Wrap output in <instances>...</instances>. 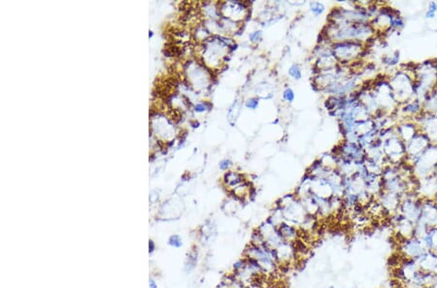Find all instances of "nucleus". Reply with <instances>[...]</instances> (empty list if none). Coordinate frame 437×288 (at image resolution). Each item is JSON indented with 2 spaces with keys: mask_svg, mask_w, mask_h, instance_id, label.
<instances>
[{
  "mask_svg": "<svg viewBox=\"0 0 437 288\" xmlns=\"http://www.w3.org/2000/svg\"><path fill=\"white\" fill-rule=\"evenodd\" d=\"M155 244H154V242L153 241H150V243H149V251H150V253H152L154 250H155Z\"/></svg>",
  "mask_w": 437,
  "mask_h": 288,
  "instance_id": "38",
  "label": "nucleus"
},
{
  "mask_svg": "<svg viewBox=\"0 0 437 288\" xmlns=\"http://www.w3.org/2000/svg\"><path fill=\"white\" fill-rule=\"evenodd\" d=\"M422 106L425 113L437 115V86L428 94V96L423 101Z\"/></svg>",
  "mask_w": 437,
  "mask_h": 288,
  "instance_id": "23",
  "label": "nucleus"
},
{
  "mask_svg": "<svg viewBox=\"0 0 437 288\" xmlns=\"http://www.w3.org/2000/svg\"><path fill=\"white\" fill-rule=\"evenodd\" d=\"M419 132V126L414 121L404 120L397 122L396 124V136L399 137L405 144L414 138Z\"/></svg>",
  "mask_w": 437,
  "mask_h": 288,
  "instance_id": "18",
  "label": "nucleus"
},
{
  "mask_svg": "<svg viewBox=\"0 0 437 288\" xmlns=\"http://www.w3.org/2000/svg\"><path fill=\"white\" fill-rule=\"evenodd\" d=\"M275 256L279 268H287L295 265L298 262L297 252L294 244L284 242L275 249Z\"/></svg>",
  "mask_w": 437,
  "mask_h": 288,
  "instance_id": "8",
  "label": "nucleus"
},
{
  "mask_svg": "<svg viewBox=\"0 0 437 288\" xmlns=\"http://www.w3.org/2000/svg\"><path fill=\"white\" fill-rule=\"evenodd\" d=\"M333 56L338 63L343 66H350L357 61H363L365 55L369 54L365 44L357 41L333 43L332 45Z\"/></svg>",
  "mask_w": 437,
  "mask_h": 288,
  "instance_id": "2",
  "label": "nucleus"
},
{
  "mask_svg": "<svg viewBox=\"0 0 437 288\" xmlns=\"http://www.w3.org/2000/svg\"><path fill=\"white\" fill-rule=\"evenodd\" d=\"M243 257L257 262L262 268L264 275H273L279 269L275 250L270 249L265 245L262 247H256L249 244L243 252Z\"/></svg>",
  "mask_w": 437,
  "mask_h": 288,
  "instance_id": "3",
  "label": "nucleus"
},
{
  "mask_svg": "<svg viewBox=\"0 0 437 288\" xmlns=\"http://www.w3.org/2000/svg\"><path fill=\"white\" fill-rule=\"evenodd\" d=\"M168 244H169V246H171V247L179 248V247H181L183 246V240H182V238H181L179 235L174 234V235H172V236L169 237V239H168Z\"/></svg>",
  "mask_w": 437,
  "mask_h": 288,
  "instance_id": "32",
  "label": "nucleus"
},
{
  "mask_svg": "<svg viewBox=\"0 0 437 288\" xmlns=\"http://www.w3.org/2000/svg\"><path fill=\"white\" fill-rule=\"evenodd\" d=\"M413 121L419 126L420 131L425 133L433 144H437V115L423 111Z\"/></svg>",
  "mask_w": 437,
  "mask_h": 288,
  "instance_id": "9",
  "label": "nucleus"
},
{
  "mask_svg": "<svg viewBox=\"0 0 437 288\" xmlns=\"http://www.w3.org/2000/svg\"><path fill=\"white\" fill-rule=\"evenodd\" d=\"M281 209L283 210L286 222L291 223L292 225L298 227V228L307 216V214H306L304 208L302 206V204L298 198L296 200H294L293 202H291V204H289L288 206L281 208Z\"/></svg>",
  "mask_w": 437,
  "mask_h": 288,
  "instance_id": "13",
  "label": "nucleus"
},
{
  "mask_svg": "<svg viewBox=\"0 0 437 288\" xmlns=\"http://www.w3.org/2000/svg\"><path fill=\"white\" fill-rule=\"evenodd\" d=\"M376 199L382 205L383 209L385 210V212L389 216V217L398 212L400 202H401V196L395 194V193H392V192H389V191L383 190L378 195V197Z\"/></svg>",
  "mask_w": 437,
  "mask_h": 288,
  "instance_id": "17",
  "label": "nucleus"
},
{
  "mask_svg": "<svg viewBox=\"0 0 437 288\" xmlns=\"http://www.w3.org/2000/svg\"><path fill=\"white\" fill-rule=\"evenodd\" d=\"M422 197L419 196L417 192L408 191L401 196V202L398 209V213L416 224L421 216L422 207Z\"/></svg>",
  "mask_w": 437,
  "mask_h": 288,
  "instance_id": "6",
  "label": "nucleus"
},
{
  "mask_svg": "<svg viewBox=\"0 0 437 288\" xmlns=\"http://www.w3.org/2000/svg\"><path fill=\"white\" fill-rule=\"evenodd\" d=\"M194 109H195L196 112H198V113H202V112L206 111L208 108H207V104L202 102V103H198L197 105H195Z\"/></svg>",
  "mask_w": 437,
  "mask_h": 288,
  "instance_id": "37",
  "label": "nucleus"
},
{
  "mask_svg": "<svg viewBox=\"0 0 437 288\" xmlns=\"http://www.w3.org/2000/svg\"><path fill=\"white\" fill-rule=\"evenodd\" d=\"M388 79L393 88L396 103L400 105L409 100H413L415 78L411 72L398 67L388 76Z\"/></svg>",
  "mask_w": 437,
  "mask_h": 288,
  "instance_id": "1",
  "label": "nucleus"
},
{
  "mask_svg": "<svg viewBox=\"0 0 437 288\" xmlns=\"http://www.w3.org/2000/svg\"><path fill=\"white\" fill-rule=\"evenodd\" d=\"M405 24H406V22H405L404 18L400 15V13H398L394 16L392 22H391L390 29L396 31V32H400L405 27Z\"/></svg>",
  "mask_w": 437,
  "mask_h": 288,
  "instance_id": "26",
  "label": "nucleus"
},
{
  "mask_svg": "<svg viewBox=\"0 0 437 288\" xmlns=\"http://www.w3.org/2000/svg\"><path fill=\"white\" fill-rule=\"evenodd\" d=\"M232 162L229 159H224L220 163V169L223 171H229V169L232 167Z\"/></svg>",
  "mask_w": 437,
  "mask_h": 288,
  "instance_id": "36",
  "label": "nucleus"
},
{
  "mask_svg": "<svg viewBox=\"0 0 437 288\" xmlns=\"http://www.w3.org/2000/svg\"><path fill=\"white\" fill-rule=\"evenodd\" d=\"M421 241L427 251L437 252V226L429 228L427 235Z\"/></svg>",
  "mask_w": 437,
  "mask_h": 288,
  "instance_id": "24",
  "label": "nucleus"
},
{
  "mask_svg": "<svg viewBox=\"0 0 437 288\" xmlns=\"http://www.w3.org/2000/svg\"><path fill=\"white\" fill-rule=\"evenodd\" d=\"M437 15V3L435 1H432L428 4L426 12H425V17L427 20H434L436 19Z\"/></svg>",
  "mask_w": 437,
  "mask_h": 288,
  "instance_id": "27",
  "label": "nucleus"
},
{
  "mask_svg": "<svg viewBox=\"0 0 437 288\" xmlns=\"http://www.w3.org/2000/svg\"><path fill=\"white\" fill-rule=\"evenodd\" d=\"M262 237L264 240V244L270 249L275 250L279 246H281L285 241L283 240L278 228L274 226L268 219L264 220L260 226L257 228Z\"/></svg>",
  "mask_w": 437,
  "mask_h": 288,
  "instance_id": "11",
  "label": "nucleus"
},
{
  "mask_svg": "<svg viewBox=\"0 0 437 288\" xmlns=\"http://www.w3.org/2000/svg\"><path fill=\"white\" fill-rule=\"evenodd\" d=\"M260 105V100L256 97H252L245 101V106L246 108L250 109V110H256Z\"/></svg>",
  "mask_w": 437,
  "mask_h": 288,
  "instance_id": "35",
  "label": "nucleus"
},
{
  "mask_svg": "<svg viewBox=\"0 0 437 288\" xmlns=\"http://www.w3.org/2000/svg\"><path fill=\"white\" fill-rule=\"evenodd\" d=\"M196 263H197V252L191 251L187 255V263H186V270L187 272L191 271L193 268L195 267Z\"/></svg>",
  "mask_w": 437,
  "mask_h": 288,
  "instance_id": "31",
  "label": "nucleus"
},
{
  "mask_svg": "<svg viewBox=\"0 0 437 288\" xmlns=\"http://www.w3.org/2000/svg\"><path fill=\"white\" fill-rule=\"evenodd\" d=\"M413 75L417 82L433 90L437 86V60L415 63Z\"/></svg>",
  "mask_w": 437,
  "mask_h": 288,
  "instance_id": "4",
  "label": "nucleus"
},
{
  "mask_svg": "<svg viewBox=\"0 0 437 288\" xmlns=\"http://www.w3.org/2000/svg\"><path fill=\"white\" fill-rule=\"evenodd\" d=\"M150 288H158L154 280H150Z\"/></svg>",
  "mask_w": 437,
  "mask_h": 288,
  "instance_id": "40",
  "label": "nucleus"
},
{
  "mask_svg": "<svg viewBox=\"0 0 437 288\" xmlns=\"http://www.w3.org/2000/svg\"><path fill=\"white\" fill-rule=\"evenodd\" d=\"M382 146L388 165H399L403 161H405L406 158L405 143L396 135L383 141Z\"/></svg>",
  "mask_w": 437,
  "mask_h": 288,
  "instance_id": "7",
  "label": "nucleus"
},
{
  "mask_svg": "<svg viewBox=\"0 0 437 288\" xmlns=\"http://www.w3.org/2000/svg\"><path fill=\"white\" fill-rule=\"evenodd\" d=\"M263 33L262 30H255L249 35V40L252 44H258L262 40Z\"/></svg>",
  "mask_w": 437,
  "mask_h": 288,
  "instance_id": "33",
  "label": "nucleus"
},
{
  "mask_svg": "<svg viewBox=\"0 0 437 288\" xmlns=\"http://www.w3.org/2000/svg\"><path fill=\"white\" fill-rule=\"evenodd\" d=\"M381 63L385 67V70L386 71L391 70L392 71L391 74H392L400 65V52L395 51L392 54L384 55L381 58Z\"/></svg>",
  "mask_w": 437,
  "mask_h": 288,
  "instance_id": "22",
  "label": "nucleus"
},
{
  "mask_svg": "<svg viewBox=\"0 0 437 288\" xmlns=\"http://www.w3.org/2000/svg\"><path fill=\"white\" fill-rule=\"evenodd\" d=\"M221 16L231 21L244 23L250 18V3L245 1H229L219 4Z\"/></svg>",
  "mask_w": 437,
  "mask_h": 288,
  "instance_id": "5",
  "label": "nucleus"
},
{
  "mask_svg": "<svg viewBox=\"0 0 437 288\" xmlns=\"http://www.w3.org/2000/svg\"><path fill=\"white\" fill-rule=\"evenodd\" d=\"M294 98H295V95H294V91L292 90V88L286 87L283 92V99L288 103H292Z\"/></svg>",
  "mask_w": 437,
  "mask_h": 288,
  "instance_id": "34",
  "label": "nucleus"
},
{
  "mask_svg": "<svg viewBox=\"0 0 437 288\" xmlns=\"http://www.w3.org/2000/svg\"><path fill=\"white\" fill-rule=\"evenodd\" d=\"M289 75L293 80H296V81H298L302 78V71H301L300 66L297 63L291 64V67L289 68Z\"/></svg>",
  "mask_w": 437,
  "mask_h": 288,
  "instance_id": "29",
  "label": "nucleus"
},
{
  "mask_svg": "<svg viewBox=\"0 0 437 288\" xmlns=\"http://www.w3.org/2000/svg\"><path fill=\"white\" fill-rule=\"evenodd\" d=\"M250 244L256 246V247H262L265 245L263 238L262 237V235L260 234V232L257 229L254 230L251 235Z\"/></svg>",
  "mask_w": 437,
  "mask_h": 288,
  "instance_id": "28",
  "label": "nucleus"
},
{
  "mask_svg": "<svg viewBox=\"0 0 437 288\" xmlns=\"http://www.w3.org/2000/svg\"><path fill=\"white\" fill-rule=\"evenodd\" d=\"M310 11L312 12L314 16L319 17L324 14V12L326 11V7L321 2H312L310 3Z\"/></svg>",
  "mask_w": 437,
  "mask_h": 288,
  "instance_id": "30",
  "label": "nucleus"
},
{
  "mask_svg": "<svg viewBox=\"0 0 437 288\" xmlns=\"http://www.w3.org/2000/svg\"><path fill=\"white\" fill-rule=\"evenodd\" d=\"M416 260L421 271L437 275V252L426 251Z\"/></svg>",
  "mask_w": 437,
  "mask_h": 288,
  "instance_id": "19",
  "label": "nucleus"
},
{
  "mask_svg": "<svg viewBox=\"0 0 437 288\" xmlns=\"http://www.w3.org/2000/svg\"><path fill=\"white\" fill-rule=\"evenodd\" d=\"M247 180L245 178V176L237 171H232L229 170L228 171L225 176H224V185L229 189V192L234 189L235 187H237L238 185H242L243 183H245Z\"/></svg>",
  "mask_w": 437,
  "mask_h": 288,
  "instance_id": "21",
  "label": "nucleus"
},
{
  "mask_svg": "<svg viewBox=\"0 0 437 288\" xmlns=\"http://www.w3.org/2000/svg\"><path fill=\"white\" fill-rule=\"evenodd\" d=\"M429 228L437 226V201L435 198H423L419 221Z\"/></svg>",
  "mask_w": 437,
  "mask_h": 288,
  "instance_id": "12",
  "label": "nucleus"
},
{
  "mask_svg": "<svg viewBox=\"0 0 437 288\" xmlns=\"http://www.w3.org/2000/svg\"><path fill=\"white\" fill-rule=\"evenodd\" d=\"M391 225L393 227L395 234L400 239L399 243L414 237L415 224L402 216L398 212L390 216Z\"/></svg>",
  "mask_w": 437,
  "mask_h": 288,
  "instance_id": "10",
  "label": "nucleus"
},
{
  "mask_svg": "<svg viewBox=\"0 0 437 288\" xmlns=\"http://www.w3.org/2000/svg\"><path fill=\"white\" fill-rule=\"evenodd\" d=\"M267 219L270 221L274 226H276L277 228L286 221L283 210L280 207L277 206V205L275 206L274 210L271 212L270 216Z\"/></svg>",
  "mask_w": 437,
  "mask_h": 288,
  "instance_id": "25",
  "label": "nucleus"
},
{
  "mask_svg": "<svg viewBox=\"0 0 437 288\" xmlns=\"http://www.w3.org/2000/svg\"><path fill=\"white\" fill-rule=\"evenodd\" d=\"M437 288V275H435V278H434V283H433V285H432V288Z\"/></svg>",
  "mask_w": 437,
  "mask_h": 288,
  "instance_id": "39",
  "label": "nucleus"
},
{
  "mask_svg": "<svg viewBox=\"0 0 437 288\" xmlns=\"http://www.w3.org/2000/svg\"><path fill=\"white\" fill-rule=\"evenodd\" d=\"M422 112H423V106L420 101L409 100L405 103L398 105L396 111L392 115L396 118L397 122L404 120L413 121Z\"/></svg>",
  "mask_w": 437,
  "mask_h": 288,
  "instance_id": "14",
  "label": "nucleus"
},
{
  "mask_svg": "<svg viewBox=\"0 0 437 288\" xmlns=\"http://www.w3.org/2000/svg\"><path fill=\"white\" fill-rule=\"evenodd\" d=\"M427 251L421 240L412 237L399 243V253L406 259H418Z\"/></svg>",
  "mask_w": 437,
  "mask_h": 288,
  "instance_id": "15",
  "label": "nucleus"
},
{
  "mask_svg": "<svg viewBox=\"0 0 437 288\" xmlns=\"http://www.w3.org/2000/svg\"><path fill=\"white\" fill-rule=\"evenodd\" d=\"M278 230H279L283 240L288 243L294 244L301 237V232H300L299 228L292 225L291 223H288L286 221L278 227Z\"/></svg>",
  "mask_w": 437,
  "mask_h": 288,
  "instance_id": "20",
  "label": "nucleus"
},
{
  "mask_svg": "<svg viewBox=\"0 0 437 288\" xmlns=\"http://www.w3.org/2000/svg\"><path fill=\"white\" fill-rule=\"evenodd\" d=\"M432 144L430 138L423 132H419L414 138L405 144L406 146V160L419 156L430 144Z\"/></svg>",
  "mask_w": 437,
  "mask_h": 288,
  "instance_id": "16",
  "label": "nucleus"
}]
</instances>
